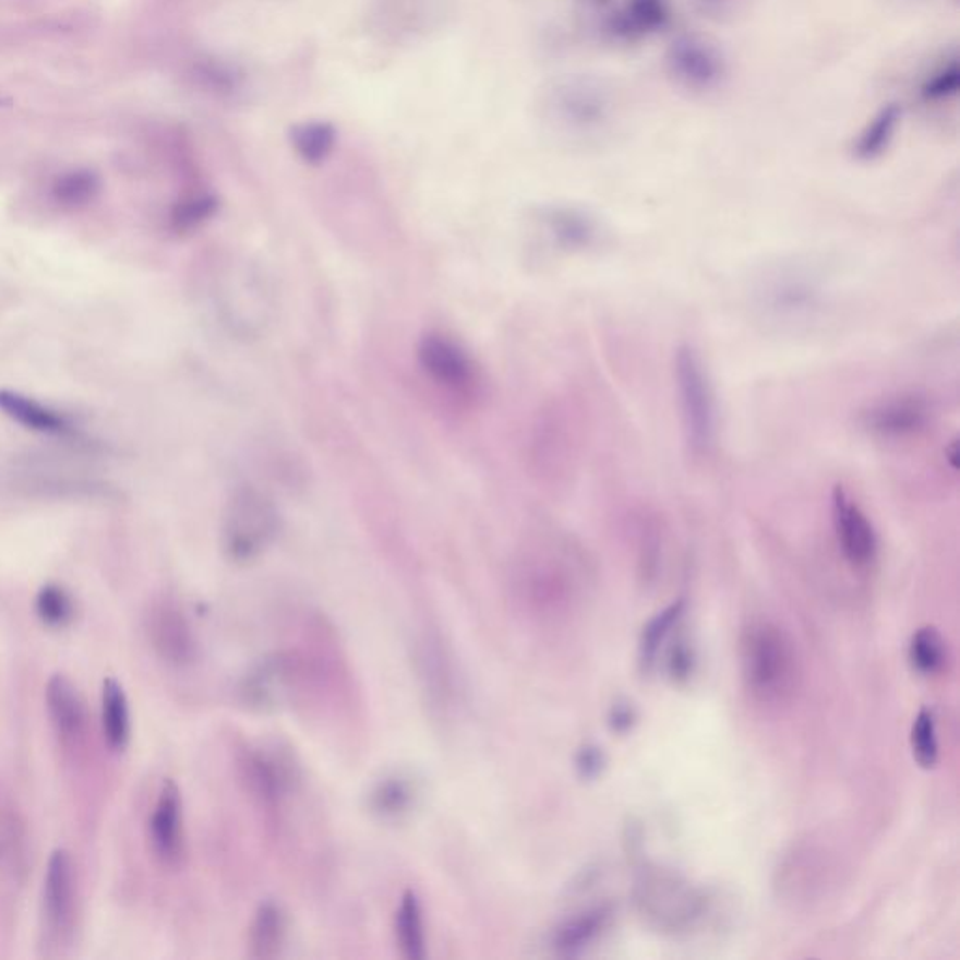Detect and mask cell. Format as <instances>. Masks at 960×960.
I'll return each instance as SVG.
<instances>
[{
	"label": "cell",
	"mask_w": 960,
	"mask_h": 960,
	"mask_svg": "<svg viewBox=\"0 0 960 960\" xmlns=\"http://www.w3.org/2000/svg\"><path fill=\"white\" fill-rule=\"evenodd\" d=\"M586 581V561L574 542L548 535L527 542L511 567L516 604L535 617L552 620L574 607Z\"/></svg>",
	"instance_id": "6da1fadb"
},
{
	"label": "cell",
	"mask_w": 960,
	"mask_h": 960,
	"mask_svg": "<svg viewBox=\"0 0 960 960\" xmlns=\"http://www.w3.org/2000/svg\"><path fill=\"white\" fill-rule=\"evenodd\" d=\"M584 411L571 396H557L537 415L527 460L544 487H561L576 471L584 447Z\"/></svg>",
	"instance_id": "7a4b0ae2"
},
{
	"label": "cell",
	"mask_w": 960,
	"mask_h": 960,
	"mask_svg": "<svg viewBox=\"0 0 960 960\" xmlns=\"http://www.w3.org/2000/svg\"><path fill=\"white\" fill-rule=\"evenodd\" d=\"M743 680L754 700L782 704L797 685L794 644L782 628L769 621H756L741 638Z\"/></svg>",
	"instance_id": "3957f363"
},
{
	"label": "cell",
	"mask_w": 960,
	"mask_h": 960,
	"mask_svg": "<svg viewBox=\"0 0 960 960\" xmlns=\"http://www.w3.org/2000/svg\"><path fill=\"white\" fill-rule=\"evenodd\" d=\"M674 381L685 445L693 456L704 458L715 447L719 409L706 362L691 344L675 351Z\"/></svg>",
	"instance_id": "277c9868"
},
{
	"label": "cell",
	"mask_w": 960,
	"mask_h": 960,
	"mask_svg": "<svg viewBox=\"0 0 960 960\" xmlns=\"http://www.w3.org/2000/svg\"><path fill=\"white\" fill-rule=\"evenodd\" d=\"M280 513L267 494L254 487L240 488L227 505L224 552L233 563L257 560L280 533Z\"/></svg>",
	"instance_id": "5b68a950"
},
{
	"label": "cell",
	"mask_w": 960,
	"mask_h": 960,
	"mask_svg": "<svg viewBox=\"0 0 960 960\" xmlns=\"http://www.w3.org/2000/svg\"><path fill=\"white\" fill-rule=\"evenodd\" d=\"M542 106L557 127L574 134H593L612 119L614 96L599 77L565 75L548 87Z\"/></svg>",
	"instance_id": "8992f818"
},
{
	"label": "cell",
	"mask_w": 960,
	"mask_h": 960,
	"mask_svg": "<svg viewBox=\"0 0 960 960\" xmlns=\"http://www.w3.org/2000/svg\"><path fill=\"white\" fill-rule=\"evenodd\" d=\"M420 370L440 393L461 406H473L482 394V377L458 341L443 333H427L417 346Z\"/></svg>",
	"instance_id": "52a82bcc"
},
{
	"label": "cell",
	"mask_w": 960,
	"mask_h": 960,
	"mask_svg": "<svg viewBox=\"0 0 960 960\" xmlns=\"http://www.w3.org/2000/svg\"><path fill=\"white\" fill-rule=\"evenodd\" d=\"M756 295L767 317L780 323L813 321L826 307V287L820 278L800 265L775 268L761 280Z\"/></svg>",
	"instance_id": "ba28073f"
},
{
	"label": "cell",
	"mask_w": 960,
	"mask_h": 960,
	"mask_svg": "<svg viewBox=\"0 0 960 960\" xmlns=\"http://www.w3.org/2000/svg\"><path fill=\"white\" fill-rule=\"evenodd\" d=\"M636 902L641 914L667 933H685L706 910L696 889L672 874H649L638 884Z\"/></svg>",
	"instance_id": "9c48e42d"
},
{
	"label": "cell",
	"mask_w": 960,
	"mask_h": 960,
	"mask_svg": "<svg viewBox=\"0 0 960 960\" xmlns=\"http://www.w3.org/2000/svg\"><path fill=\"white\" fill-rule=\"evenodd\" d=\"M664 64L675 85L688 93H713L728 75V62L719 47L696 34L677 36L668 46Z\"/></svg>",
	"instance_id": "30bf717a"
},
{
	"label": "cell",
	"mask_w": 960,
	"mask_h": 960,
	"mask_svg": "<svg viewBox=\"0 0 960 960\" xmlns=\"http://www.w3.org/2000/svg\"><path fill=\"white\" fill-rule=\"evenodd\" d=\"M239 767L248 792L260 803L261 808H265L271 816L280 813L284 801L299 780V769L291 756L273 753L265 747H248L240 754Z\"/></svg>",
	"instance_id": "8fae6325"
},
{
	"label": "cell",
	"mask_w": 960,
	"mask_h": 960,
	"mask_svg": "<svg viewBox=\"0 0 960 960\" xmlns=\"http://www.w3.org/2000/svg\"><path fill=\"white\" fill-rule=\"evenodd\" d=\"M835 537L844 560L854 568H867L878 555V537L873 521L850 490L837 484L831 494Z\"/></svg>",
	"instance_id": "7c38bea8"
},
{
	"label": "cell",
	"mask_w": 960,
	"mask_h": 960,
	"mask_svg": "<svg viewBox=\"0 0 960 960\" xmlns=\"http://www.w3.org/2000/svg\"><path fill=\"white\" fill-rule=\"evenodd\" d=\"M931 407L915 394H899L878 401L861 415V427L880 440H907L925 430Z\"/></svg>",
	"instance_id": "4fadbf2b"
},
{
	"label": "cell",
	"mask_w": 960,
	"mask_h": 960,
	"mask_svg": "<svg viewBox=\"0 0 960 960\" xmlns=\"http://www.w3.org/2000/svg\"><path fill=\"white\" fill-rule=\"evenodd\" d=\"M75 878L72 855L67 850H55L47 863L44 881V914L47 927L64 938L74 927Z\"/></svg>",
	"instance_id": "5bb4252c"
},
{
	"label": "cell",
	"mask_w": 960,
	"mask_h": 960,
	"mask_svg": "<svg viewBox=\"0 0 960 960\" xmlns=\"http://www.w3.org/2000/svg\"><path fill=\"white\" fill-rule=\"evenodd\" d=\"M154 854L167 867H179L184 860V826L182 797L173 780H166L148 821Z\"/></svg>",
	"instance_id": "9a60e30c"
},
{
	"label": "cell",
	"mask_w": 960,
	"mask_h": 960,
	"mask_svg": "<svg viewBox=\"0 0 960 960\" xmlns=\"http://www.w3.org/2000/svg\"><path fill=\"white\" fill-rule=\"evenodd\" d=\"M148 638L161 660L173 667L194 662L197 641L187 615L173 604H158L148 614Z\"/></svg>",
	"instance_id": "2e32d148"
},
{
	"label": "cell",
	"mask_w": 960,
	"mask_h": 960,
	"mask_svg": "<svg viewBox=\"0 0 960 960\" xmlns=\"http://www.w3.org/2000/svg\"><path fill=\"white\" fill-rule=\"evenodd\" d=\"M672 21L670 0H623L608 15L607 34L621 44H636L662 33Z\"/></svg>",
	"instance_id": "e0dca14e"
},
{
	"label": "cell",
	"mask_w": 960,
	"mask_h": 960,
	"mask_svg": "<svg viewBox=\"0 0 960 960\" xmlns=\"http://www.w3.org/2000/svg\"><path fill=\"white\" fill-rule=\"evenodd\" d=\"M542 224L555 244L565 250H587L602 237L595 216L576 207H550L542 213Z\"/></svg>",
	"instance_id": "ac0fdd59"
},
{
	"label": "cell",
	"mask_w": 960,
	"mask_h": 960,
	"mask_svg": "<svg viewBox=\"0 0 960 960\" xmlns=\"http://www.w3.org/2000/svg\"><path fill=\"white\" fill-rule=\"evenodd\" d=\"M47 711L64 743H75L85 730V709L77 688L64 675H53L46 687Z\"/></svg>",
	"instance_id": "d6986e66"
},
{
	"label": "cell",
	"mask_w": 960,
	"mask_h": 960,
	"mask_svg": "<svg viewBox=\"0 0 960 960\" xmlns=\"http://www.w3.org/2000/svg\"><path fill=\"white\" fill-rule=\"evenodd\" d=\"M904 109L899 101H887L861 128L852 145L855 160L874 161L881 158L893 145L897 132L902 124Z\"/></svg>",
	"instance_id": "ffe728a7"
},
{
	"label": "cell",
	"mask_w": 960,
	"mask_h": 960,
	"mask_svg": "<svg viewBox=\"0 0 960 960\" xmlns=\"http://www.w3.org/2000/svg\"><path fill=\"white\" fill-rule=\"evenodd\" d=\"M419 674L424 681V691L430 704L447 711L454 698V674L447 655L441 651V644L434 638H424L419 646Z\"/></svg>",
	"instance_id": "44dd1931"
},
{
	"label": "cell",
	"mask_w": 960,
	"mask_h": 960,
	"mask_svg": "<svg viewBox=\"0 0 960 960\" xmlns=\"http://www.w3.org/2000/svg\"><path fill=\"white\" fill-rule=\"evenodd\" d=\"M0 411L21 427L40 434L62 435L72 430L64 415L12 391H0Z\"/></svg>",
	"instance_id": "7402d4cb"
},
{
	"label": "cell",
	"mask_w": 960,
	"mask_h": 960,
	"mask_svg": "<svg viewBox=\"0 0 960 960\" xmlns=\"http://www.w3.org/2000/svg\"><path fill=\"white\" fill-rule=\"evenodd\" d=\"M417 784L407 775L394 773L383 777L368 794V807L385 821L406 818L417 803Z\"/></svg>",
	"instance_id": "603a6c76"
},
{
	"label": "cell",
	"mask_w": 960,
	"mask_h": 960,
	"mask_svg": "<svg viewBox=\"0 0 960 960\" xmlns=\"http://www.w3.org/2000/svg\"><path fill=\"white\" fill-rule=\"evenodd\" d=\"M287 917L278 904L265 902L255 912L248 933V946L252 959H274L286 946Z\"/></svg>",
	"instance_id": "cb8c5ba5"
},
{
	"label": "cell",
	"mask_w": 960,
	"mask_h": 960,
	"mask_svg": "<svg viewBox=\"0 0 960 960\" xmlns=\"http://www.w3.org/2000/svg\"><path fill=\"white\" fill-rule=\"evenodd\" d=\"M394 936L401 955L409 960L427 957V931L419 897L415 891L401 895L400 904L394 914Z\"/></svg>",
	"instance_id": "d4e9b609"
},
{
	"label": "cell",
	"mask_w": 960,
	"mask_h": 960,
	"mask_svg": "<svg viewBox=\"0 0 960 960\" xmlns=\"http://www.w3.org/2000/svg\"><path fill=\"white\" fill-rule=\"evenodd\" d=\"M612 908L599 907L565 921L554 936V947L561 955H578L589 944H593L600 934L607 931L612 920Z\"/></svg>",
	"instance_id": "484cf974"
},
{
	"label": "cell",
	"mask_w": 960,
	"mask_h": 960,
	"mask_svg": "<svg viewBox=\"0 0 960 960\" xmlns=\"http://www.w3.org/2000/svg\"><path fill=\"white\" fill-rule=\"evenodd\" d=\"M101 722L109 747L122 751L130 741V709H128L127 694L120 687V683L109 680L104 681L101 688Z\"/></svg>",
	"instance_id": "4316f807"
},
{
	"label": "cell",
	"mask_w": 960,
	"mask_h": 960,
	"mask_svg": "<svg viewBox=\"0 0 960 960\" xmlns=\"http://www.w3.org/2000/svg\"><path fill=\"white\" fill-rule=\"evenodd\" d=\"M291 145L302 160L312 166L327 160L336 145V130L325 120H307L291 130Z\"/></svg>",
	"instance_id": "83f0119b"
},
{
	"label": "cell",
	"mask_w": 960,
	"mask_h": 960,
	"mask_svg": "<svg viewBox=\"0 0 960 960\" xmlns=\"http://www.w3.org/2000/svg\"><path fill=\"white\" fill-rule=\"evenodd\" d=\"M100 194V179L94 171L88 169H77L70 173L62 175L55 180L53 200L59 203L60 207L83 208L91 205Z\"/></svg>",
	"instance_id": "f1b7e54d"
},
{
	"label": "cell",
	"mask_w": 960,
	"mask_h": 960,
	"mask_svg": "<svg viewBox=\"0 0 960 960\" xmlns=\"http://www.w3.org/2000/svg\"><path fill=\"white\" fill-rule=\"evenodd\" d=\"M683 610H685V602L677 600L667 610L655 615L653 620L644 627L640 638V662L644 670H649L657 662L659 651L667 644L668 636L677 627V623L683 617Z\"/></svg>",
	"instance_id": "f546056e"
},
{
	"label": "cell",
	"mask_w": 960,
	"mask_h": 960,
	"mask_svg": "<svg viewBox=\"0 0 960 960\" xmlns=\"http://www.w3.org/2000/svg\"><path fill=\"white\" fill-rule=\"evenodd\" d=\"M960 91V62L959 57L953 55L949 59L941 60L938 67L928 72L920 85V98L928 106H941L947 101L955 100Z\"/></svg>",
	"instance_id": "4dcf8cb0"
},
{
	"label": "cell",
	"mask_w": 960,
	"mask_h": 960,
	"mask_svg": "<svg viewBox=\"0 0 960 960\" xmlns=\"http://www.w3.org/2000/svg\"><path fill=\"white\" fill-rule=\"evenodd\" d=\"M910 664L921 675L940 674L946 667V644L934 627H923L910 641Z\"/></svg>",
	"instance_id": "1f68e13d"
},
{
	"label": "cell",
	"mask_w": 960,
	"mask_h": 960,
	"mask_svg": "<svg viewBox=\"0 0 960 960\" xmlns=\"http://www.w3.org/2000/svg\"><path fill=\"white\" fill-rule=\"evenodd\" d=\"M216 208H218V201L214 195H188L175 205L173 213H171V226L177 233L194 231L216 213Z\"/></svg>",
	"instance_id": "d6a6232c"
},
{
	"label": "cell",
	"mask_w": 960,
	"mask_h": 960,
	"mask_svg": "<svg viewBox=\"0 0 960 960\" xmlns=\"http://www.w3.org/2000/svg\"><path fill=\"white\" fill-rule=\"evenodd\" d=\"M912 753L921 767L931 769L938 764L940 756V747H938V735H936V720H934L933 711L921 709L920 715L915 717L914 727H912Z\"/></svg>",
	"instance_id": "836d02e7"
},
{
	"label": "cell",
	"mask_w": 960,
	"mask_h": 960,
	"mask_svg": "<svg viewBox=\"0 0 960 960\" xmlns=\"http://www.w3.org/2000/svg\"><path fill=\"white\" fill-rule=\"evenodd\" d=\"M36 612L49 627H67L74 620V602L62 587L49 584L36 597Z\"/></svg>",
	"instance_id": "e575fe53"
},
{
	"label": "cell",
	"mask_w": 960,
	"mask_h": 960,
	"mask_svg": "<svg viewBox=\"0 0 960 960\" xmlns=\"http://www.w3.org/2000/svg\"><path fill=\"white\" fill-rule=\"evenodd\" d=\"M694 653L687 641L675 640L668 653V672L674 681H687L693 674Z\"/></svg>",
	"instance_id": "d590c367"
},
{
	"label": "cell",
	"mask_w": 960,
	"mask_h": 960,
	"mask_svg": "<svg viewBox=\"0 0 960 960\" xmlns=\"http://www.w3.org/2000/svg\"><path fill=\"white\" fill-rule=\"evenodd\" d=\"M694 10L707 20L724 21L737 14L747 0H691Z\"/></svg>",
	"instance_id": "8d00e7d4"
},
{
	"label": "cell",
	"mask_w": 960,
	"mask_h": 960,
	"mask_svg": "<svg viewBox=\"0 0 960 960\" xmlns=\"http://www.w3.org/2000/svg\"><path fill=\"white\" fill-rule=\"evenodd\" d=\"M604 764H607L604 754H602L599 747H593V745H587V747L581 748L578 756H576V767H578V771H580L584 779H595L604 769Z\"/></svg>",
	"instance_id": "74e56055"
},
{
	"label": "cell",
	"mask_w": 960,
	"mask_h": 960,
	"mask_svg": "<svg viewBox=\"0 0 960 960\" xmlns=\"http://www.w3.org/2000/svg\"><path fill=\"white\" fill-rule=\"evenodd\" d=\"M634 720H636V713H634L633 707L628 704H617L610 715V727L614 728L615 732H627L633 728Z\"/></svg>",
	"instance_id": "f35d334b"
},
{
	"label": "cell",
	"mask_w": 960,
	"mask_h": 960,
	"mask_svg": "<svg viewBox=\"0 0 960 960\" xmlns=\"http://www.w3.org/2000/svg\"><path fill=\"white\" fill-rule=\"evenodd\" d=\"M584 2L591 8H604L610 4V0H584Z\"/></svg>",
	"instance_id": "ab89813d"
}]
</instances>
